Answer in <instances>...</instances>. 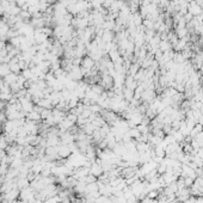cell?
I'll list each match as a JSON object with an SVG mask.
<instances>
[{"label":"cell","instance_id":"obj_1","mask_svg":"<svg viewBox=\"0 0 203 203\" xmlns=\"http://www.w3.org/2000/svg\"><path fill=\"white\" fill-rule=\"evenodd\" d=\"M103 172H104V170H103V167H102V165L99 161L93 163L92 166H91V169H90V173H91L92 176H94L96 178H97V177H101L102 174H103Z\"/></svg>","mask_w":203,"mask_h":203},{"label":"cell","instance_id":"obj_2","mask_svg":"<svg viewBox=\"0 0 203 203\" xmlns=\"http://www.w3.org/2000/svg\"><path fill=\"white\" fill-rule=\"evenodd\" d=\"M187 11H189V13H191L194 17H197V16H200V15H202V7L198 6L195 1H191V2L189 4Z\"/></svg>","mask_w":203,"mask_h":203},{"label":"cell","instance_id":"obj_3","mask_svg":"<svg viewBox=\"0 0 203 203\" xmlns=\"http://www.w3.org/2000/svg\"><path fill=\"white\" fill-rule=\"evenodd\" d=\"M154 97H156V94H154V90L153 88H146L145 91H143V93L141 96V99L145 102H151L154 99Z\"/></svg>","mask_w":203,"mask_h":203},{"label":"cell","instance_id":"obj_4","mask_svg":"<svg viewBox=\"0 0 203 203\" xmlns=\"http://www.w3.org/2000/svg\"><path fill=\"white\" fill-rule=\"evenodd\" d=\"M171 43H170V41L169 39H161L160 41V43H159V50L160 52H167V50H170L171 49Z\"/></svg>","mask_w":203,"mask_h":203},{"label":"cell","instance_id":"obj_5","mask_svg":"<svg viewBox=\"0 0 203 203\" xmlns=\"http://www.w3.org/2000/svg\"><path fill=\"white\" fill-rule=\"evenodd\" d=\"M183 179H184L185 187H190L194 184V182H195V179H192V178H190V177H185V178H183Z\"/></svg>","mask_w":203,"mask_h":203},{"label":"cell","instance_id":"obj_6","mask_svg":"<svg viewBox=\"0 0 203 203\" xmlns=\"http://www.w3.org/2000/svg\"><path fill=\"white\" fill-rule=\"evenodd\" d=\"M159 196V192H158V190H151L148 194H147V197L151 198V200H154L156 197Z\"/></svg>","mask_w":203,"mask_h":203},{"label":"cell","instance_id":"obj_7","mask_svg":"<svg viewBox=\"0 0 203 203\" xmlns=\"http://www.w3.org/2000/svg\"><path fill=\"white\" fill-rule=\"evenodd\" d=\"M195 32H197L198 35H201V36L203 37V24H201V25L197 28V30H196Z\"/></svg>","mask_w":203,"mask_h":203},{"label":"cell","instance_id":"obj_8","mask_svg":"<svg viewBox=\"0 0 203 203\" xmlns=\"http://www.w3.org/2000/svg\"><path fill=\"white\" fill-rule=\"evenodd\" d=\"M200 74H201V75H203V65L201 66V68H200Z\"/></svg>","mask_w":203,"mask_h":203}]
</instances>
